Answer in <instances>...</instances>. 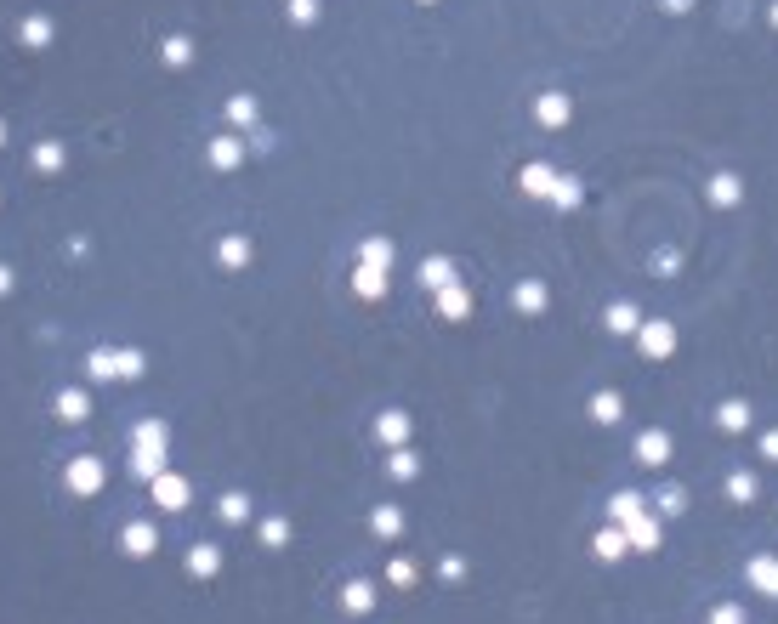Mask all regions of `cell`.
<instances>
[{"label": "cell", "instance_id": "6da1fadb", "mask_svg": "<svg viewBox=\"0 0 778 624\" xmlns=\"http://www.w3.org/2000/svg\"><path fill=\"white\" fill-rule=\"evenodd\" d=\"M103 483H108V460H103V454L80 449V454H69V460H63V488H69L74 500H97V494H103Z\"/></svg>", "mask_w": 778, "mask_h": 624}, {"label": "cell", "instance_id": "7a4b0ae2", "mask_svg": "<svg viewBox=\"0 0 778 624\" xmlns=\"http://www.w3.org/2000/svg\"><path fill=\"white\" fill-rule=\"evenodd\" d=\"M637 347H642V358H654V364L676 358V324H671V318H642Z\"/></svg>", "mask_w": 778, "mask_h": 624}, {"label": "cell", "instance_id": "3957f363", "mask_svg": "<svg viewBox=\"0 0 778 624\" xmlns=\"http://www.w3.org/2000/svg\"><path fill=\"white\" fill-rule=\"evenodd\" d=\"M375 449H409V437H415V420H409V409H381L370 426Z\"/></svg>", "mask_w": 778, "mask_h": 624}, {"label": "cell", "instance_id": "277c9868", "mask_svg": "<svg viewBox=\"0 0 778 624\" xmlns=\"http://www.w3.org/2000/svg\"><path fill=\"white\" fill-rule=\"evenodd\" d=\"M52 420H63V426H86L91 420V392L86 386H57L52 392Z\"/></svg>", "mask_w": 778, "mask_h": 624}, {"label": "cell", "instance_id": "5b68a950", "mask_svg": "<svg viewBox=\"0 0 778 624\" xmlns=\"http://www.w3.org/2000/svg\"><path fill=\"white\" fill-rule=\"evenodd\" d=\"M148 500L160 505V511H182V505L194 500V483H188V477H177V471H160V477L148 483Z\"/></svg>", "mask_w": 778, "mask_h": 624}, {"label": "cell", "instance_id": "8992f818", "mask_svg": "<svg viewBox=\"0 0 778 624\" xmlns=\"http://www.w3.org/2000/svg\"><path fill=\"white\" fill-rule=\"evenodd\" d=\"M120 551L131 556V562H142V556H154V551H160V528H154V522H148V517H131V522H125V528H120Z\"/></svg>", "mask_w": 778, "mask_h": 624}, {"label": "cell", "instance_id": "52a82bcc", "mask_svg": "<svg viewBox=\"0 0 778 624\" xmlns=\"http://www.w3.org/2000/svg\"><path fill=\"white\" fill-rule=\"evenodd\" d=\"M506 301H512V312H523V318H540V312L551 307V284L546 278H517Z\"/></svg>", "mask_w": 778, "mask_h": 624}, {"label": "cell", "instance_id": "ba28073f", "mask_svg": "<svg viewBox=\"0 0 778 624\" xmlns=\"http://www.w3.org/2000/svg\"><path fill=\"white\" fill-rule=\"evenodd\" d=\"M245 137L239 131H222V137H211V148H205V159H211V171H222V176H233L239 165H245Z\"/></svg>", "mask_w": 778, "mask_h": 624}, {"label": "cell", "instance_id": "9c48e42d", "mask_svg": "<svg viewBox=\"0 0 778 624\" xmlns=\"http://www.w3.org/2000/svg\"><path fill=\"white\" fill-rule=\"evenodd\" d=\"M631 454H637V466H648V471H665V466H671V432H659V426H648V432H637V443H631Z\"/></svg>", "mask_w": 778, "mask_h": 624}, {"label": "cell", "instance_id": "30bf717a", "mask_svg": "<svg viewBox=\"0 0 778 624\" xmlns=\"http://www.w3.org/2000/svg\"><path fill=\"white\" fill-rule=\"evenodd\" d=\"M182 568H188V579H216V573H222V545H216V539H194V545L182 551Z\"/></svg>", "mask_w": 778, "mask_h": 624}, {"label": "cell", "instance_id": "8fae6325", "mask_svg": "<svg viewBox=\"0 0 778 624\" xmlns=\"http://www.w3.org/2000/svg\"><path fill=\"white\" fill-rule=\"evenodd\" d=\"M534 120L546 125V131H563V125L574 120V97H568V91H540V97H534Z\"/></svg>", "mask_w": 778, "mask_h": 624}, {"label": "cell", "instance_id": "7c38bea8", "mask_svg": "<svg viewBox=\"0 0 778 624\" xmlns=\"http://www.w3.org/2000/svg\"><path fill=\"white\" fill-rule=\"evenodd\" d=\"M744 585L756 590V596H767V602H778V556H750L744 562Z\"/></svg>", "mask_w": 778, "mask_h": 624}, {"label": "cell", "instance_id": "4fadbf2b", "mask_svg": "<svg viewBox=\"0 0 778 624\" xmlns=\"http://www.w3.org/2000/svg\"><path fill=\"white\" fill-rule=\"evenodd\" d=\"M250 256H256V250H250L245 233H222V239H216V267H222V273H245Z\"/></svg>", "mask_w": 778, "mask_h": 624}, {"label": "cell", "instance_id": "5bb4252c", "mask_svg": "<svg viewBox=\"0 0 778 624\" xmlns=\"http://www.w3.org/2000/svg\"><path fill=\"white\" fill-rule=\"evenodd\" d=\"M341 613H347V619H370L375 613V579H347V585H341Z\"/></svg>", "mask_w": 778, "mask_h": 624}, {"label": "cell", "instance_id": "9a60e30c", "mask_svg": "<svg viewBox=\"0 0 778 624\" xmlns=\"http://www.w3.org/2000/svg\"><path fill=\"white\" fill-rule=\"evenodd\" d=\"M654 505H648V494H637V488H619L614 500H608V522H619V528H631L637 517H648Z\"/></svg>", "mask_w": 778, "mask_h": 624}, {"label": "cell", "instance_id": "2e32d148", "mask_svg": "<svg viewBox=\"0 0 778 624\" xmlns=\"http://www.w3.org/2000/svg\"><path fill=\"white\" fill-rule=\"evenodd\" d=\"M222 114H228V125H233V131H239V137H250V131L262 125V103H256L250 91H239V97H228V108H222Z\"/></svg>", "mask_w": 778, "mask_h": 624}, {"label": "cell", "instance_id": "e0dca14e", "mask_svg": "<svg viewBox=\"0 0 778 624\" xmlns=\"http://www.w3.org/2000/svg\"><path fill=\"white\" fill-rule=\"evenodd\" d=\"M517 188L529 193V199H551V188H557V171H551L546 159H529V165L517 171Z\"/></svg>", "mask_w": 778, "mask_h": 624}, {"label": "cell", "instance_id": "ac0fdd59", "mask_svg": "<svg viewBox=\"0 0 778 624\" xmlns=\"http://www.w3.org/2000/svg\"><path fill=\"white\" fill-rule=\"evenodd\" d=\"M415 278H421V290H449V284H460V273H455V261L449 256H426L421 267H415Z\"/></svg>", "mask_w": 778, "mask_h": 624}, {"label": "cell", "instance_id": "d6986e66", "mask_svg": "<svg viewBox=\"0 0 778 624\" xmlns=\"http://www.w3.org/2000/svg\"><path fill=\"white\" fill-rule=\"evenodd\" d=\"M18 40L29 46V52L52 46V40H57V18H52V12H29V18L18 23Z\"/></svg>", "mask_w": 778, "mask_h": 624}, {"label": "cell", "instance_id": "ffe728a7", "mask_svg": "<svg viewBox=\"0 0 778 624\" xmlns=\"http://www.w3.org/2000/svg\"><path fill=\"white\" fill-rule=\"evenodd\" d=\"M63 165H69V148H63L57 137L35 142V154H29V171L35 176H63Z\"/></svg>", "mask_w": 778, "mask_h": 624}, {"label": "cell", "instance_id": "44dd1931", "mask_svg": "<svg viewBox=\"0 0 778 624\" xmlns=\"http://www.w3.org/2000/svg\"><path fill=\"white\" fill-rule=\"evenodd\" d=\"M216 517L228 522V528H245V522L256 517V500H250L245 488H228V494L216 500Z\"/></svg>", "mask_w": 778, "mask_h": 624}, {"label": "cell", "instance_id": "7402d4cb", "mask_svg": "<svg viewBox=\"0 0 778 624\" xmlns=\"http://www.w3.org/2000/svg\"><path fill=\"white\" fill-rule=\"evenodd\" d=\"M591 551H597V562H619V556L631 551V534H625L619 522H602L597 539H591Z\"/></svg>", "mask_w": 778, "mask_h": 624}, {"label": "cell", "instance_id": "603a6c76", "mask_svg": "<svg viewBox=\"0 0 778 624\" xmlns=\"http://www.w3.org/2000/svg\"><path fill=\"white\" fill-rule=\"evenodd\" d=\"M86 381H97V386L120 381V347H91L86 352Z\"/></svg>", "mask_w": 778, "mask_h": 624}, {"label": "cell", "instance_id": "cb8c5ba5", "mask_svg": "<svg viewBox=\"0 0 778 624\" xmlns=\"http://www.w3.org/2000/svg\"><path fill=\"white\" fill-rule=\"evenodd\" d=\"M438 318H449V324H460V318H472V290L466 284H449V290H438Z\"/></svg>", "mask_w": 778, "mask_h": 624}, {"label": "cell", "instance_id": "d4e9b609", "mask_svg": "<svg viewBox=\"0 0 778 624\" xmlns=\"http://www.w3.org/2000/svg\"><path fill=\"white\" fill-rule=\"evenodd\" d=\"M131 449L165 454V449H171V426H165V420H137V426H131Z\"/></svg>", "mask_w": 778, "mask_h": 624}, {"label": "cell", "instance_id": "484cf974", "mask_svg": "<svg viewBox=\"0 0 778 624\" xmlns=\"http://www.w3.org/2000/svg\"><path fill=\"white\" fill-rule=\"evenodd\" d=\"M353 290H358V301H387V267H364V261H358Z\"/></svg>", "mask_w": 778, "mask_h": 624}, {"label": "cell", "instance_id": "4316f807", "mask_svg": "<svg viewBox=\"0 0 778 624\" xmlns=\"http://www.w3.org/2000/svg\"><path fill=\"white\" fill-rule=\"evenodd\" d=\"M625 534H631V551H648V556H654L659 545H665V528H659L654 511H648V517H637L631 528H625Z\"/></svg>", "mask_w": 778, "mask_h": 624}, {"label": "cell", "instance_id": "83f0119b", "mask_svg": "<svg viewBox=\"0 0 778 624\" xmlns=\"http://www.w3.org/2000/svg\"><path fill=\"white\" fill-rule=\"evenodd\" d=\"M392 256H398V244H392L387 233H370V239H358V261H364V267H387V273H392Z\"/></svg>", "mask_w": 778, "mask_h": 624}, {"label": "cell", "instance_id": "f1b7e54d", "mask_svg": "<svg viewBox=\"0 0 778 624\" xmlns=\"http://www.w3.org/2000/svg\"><path fill=\"white\" fill-rule=\"evenodd\" d=\"M602 330H608V335H637L642 330V312L631 307V301H614V307L602 312Z\"/></svg>", "mask_w": 778, "mask_h": 624}, {"label": "cell", "instance_id": "f546056e", "mask_svg": "<svg viewBox=\"0 0 778 624\" xmlns=\"http://www.w3.org/2000/svg\"><path fill=\"white\" fill-rule=\"evenodd\" d=\"M739 199H744V182L733 171H716V176H710V205H716V210H733Z\"/></svg>", "mask_w": 778, "mask_h": 624}, {"label": "cell", "instance_id": "4dcf8cb0", "mask_svg": "<svg viewBox=\"0 0 778 624\" xmlns=\"http://www.w3.org/2000/svg\"><path fill=\"white\" fill-rule=\"evenodd\" d=\"M750 420H756V409H750L744 398H727L722 409H716V426H722V432H733V437L750 432Z\"/></svg>", "mask_w": 778, "mask_h": 624}, {"label": "cell", "instance_id": "1f68e13d", "mask_svg": "<svg viewBox=\"0 0 778 624\" xmlns=\"http://www.w3.org/2000/svg\"><path fill=\"white\" fill-rule=\"evenodd\" d=\"M370 534L375 539H404V511H398V505H370Z\"/></svg>", "mask_w": 778, "mask_h": 624}, {"label": "cell", "instance_id": "d6a6232c", "mask_svg": "<svg viewBox=\"0 0 778 624\" xmlns=\"http://www.w3.org/2000/svg\"><path fill=\"white\" fill-rule=\"evenodd\" d=\"M546 205L551 210H580L585 205V182H580V176H563V171H557V188H551Z\"/></svg>", "mask_w": 778, "mask_h": 624}, {"label": "cell", "instance_id": "836d02e7", "mask_svg": "<svg viewBox=\"0 0 778 624\" xmlns=\"http://www.w3.org/2000/svg\"><path fill=\"white\" fill-rule=\"evenodd\" d=\"M387 477L392 483H415V477H421V454L415 449H387Z\"/></svg>", "mask_w": 778, "mask_h": 624}, {"label": "cell", "instance_id": "e575fe53", "mask_svg": "<svg viewBox=\"0 0 778 624\" xmlns=\"http://www.w3.org/2000/svg\"><path fill=\"white\" fill-rule=\"evenodd\" d=\"M591 420L597 426H619L625 420V398L619 392H591Z\"/></svg>", "mask_w": 778, "mask_h": 624}, {"label": "cell", "instance_id": "d590c367", "mask_svg": "<svg viewBox=\"0 0 778 624\" xmlns=\"http://www.w3.org/2000/svg\"><path fill=\"white\" fill-rule=\"evenodd\" d=\"M160 57H165V69H194V40H188V35H165Z\"/></svg>", "mask_w": 778, "mask_h": 624}, {"label": "cell", "instance_id": "8d00e7d4", "mask_svg": "<svg viewBox=\"0 0 778 624\" xmlns=\"http://www.w3.org/2000/svg\"><path fill=\"white\" fill-rule=\"evenodd\" d=\"M727 500H733V505H756L761 500L756 471H727Z\"/></svg>", "mask_w": 778, "mask_h": 624}, {"label": "cell", "instance_id": "74e56055", "mask_svg": "<svg viewBox=\"0 0 778 624\" xmlns=\"http://www.w3.org/2000/svg\"><path fill=\"white\" fill-rule=\"evenodd\" d=\"M648 505H654V517H682V511H688V494H682L676 483H665V488L648 494Z\"/></svg>", "mask_w": 778, "mask_h": 624}, {"label": "cell", "instance_id": "f35d334b", "mask_svg": "<svg viewBox=\"0 0 778 624\" xmlns=\"http://www.w3.org/2000/svg\"><path fill=\"white\" fill-rule=\"evenodd\" d=\"M256 539H262V551H284L290 545V517H262L256 522Z\"/></svg>", "mask_w": 778, "mask_h": 624}, {"label": "cell", "instance_id": "ab89813d", "mask_svg": "<svg viewBox=\"0 0 778 624\" xmlns=\"http://www.w3.org/2000/svg\"><path fill=\"white\" fill-rule=\"evenodd\" d=\"M142 375H148V352L120 347V381H142Z\"/></svg>", "mask_w": 778, "mask_h": 624}, {"label": "cell", "instance_id": "60d3db41", "mask_svg": "<svg viewBox=\"0 0 778 624\" xmlns=\"http://www.w3.org/2000/svg\"><path fill=\"white\" fill-rule=\"evenodd\" d=\"M415 579H421V568H415L409 556H392V562H387V585L404 590V585H415Z\"/></svg>", "mask_w": 778, "mask_h": 624}, {"label": "cell", "instance_id": "b9f144b4", "mask_svg": "<svg viewBox=\"0 0 778 624\" xmlns=\"http://www.w3.org/2000/svg\"><path fill=\"white\" fill-rule=\"evenodd\" d=\"M284 12H290L296 29H313V23H319V0H284Z\"/></svg>", "mask_w": 778, "mask_h": 624}, {"label": "cell", "instance_id": "7bdbcfd3", "mask_svg": "<svg viewBox=\"0 0 778 624\" xmlns=\"http://www.w3.org/2000/svg\"><path fill=\"white\" fill-rule=\"evenodd\" d=\"M705 624H750V613H744L739 602H716V607L705 613Z\"/></svg>", "mask_w": 778, "mask_h": 624}, {"label": "cell", "instance_id": "ee69618b", "mask_svg": "<svg viewBox=\"0 0 778 624\" xmlns=\"http://www.w3.org/2000/svg\"><path fill=\"white\" fill-rule=\"evenodd\" d=\"M438 579H443V585H460V579H466V556H443Z\"/></svg>", "mask_w": 778, "mask_h": 624}, {"label": "cell", "instance_id": "f6af8a7d", "mask_svg": "<svg viewBox=\"0 0 778 624\" xmlns=\"http://www.w3.org/2000/svg\"><path fill=\"white\" fill-rule=\"evenodd\" d=\"M756 454H761V460H767V466H778V426H773V432H761Z\"/></svg>", "mask_w": 778, "mask_h": 624}, {"label": "cell", "instance_id": "bcb514c9", "mask_svg": "<svg viewBox=\"0 0 778 624\" xmlns=\"http://www.w3.org/2000/svg\"><path fill=\"white\" fill-rule=\"evenodd\" d=\"M18 290V273H12V267H6V261H0V301H6V295Z\"/></svg>", "mask_w": 778, "mask_h": 624}, {"label": "cell", "instance_id": "7dc6e473", "mask_svg": "<svg viewBox=\"0 0 778 624\" xmlns=\"http://www.w3.org/2000/svg\"><path fill=\"white\" fill-rule=\"evenodd\" d=\"M654 273H676V250H659V256H654Z\"/></svg>", "mask_w": 778, "mask_h": 624}, {"label": "cell", "instance_id": "c3c4849f", "mask_svg": "<svg viewBox=\"0 0 778 624\" xmlns=\"http://www.w3.org/2000/svg\"><path fill=\"white\" fill-rule=\"evenodd\" d=\"M659 6H665L671 18H682V12H693V0H659Z\"/></svg>", "mask_w": 778, "mask_h": 624}, {"label": "cell", "instance_id": "681fc988", "mask_svg": "<svg viewBox=\"0 0 778 624\" xmlns=\"http://www.w3.org/2000/svg\"><path fill=\"white\" fill-rule=\"evenodd\" d=\"M767 23H773V29H778V0H773V6H767Z\"/></svg>", "mask_w": 778, "mask_h": 624}, {"label": "cell", "instance_id": "f907efd6", "mask_svg": "<svg viewBox=\"0 0 778 624\" xmlns=\"http://www.w3.org/2000/svg\"><path fill=\"white\" fill-rule=\"evenodd\" d=\"M0 148H6V120H0Z\"/></svg>", "mask_w": 778, "mask_h": 624}, {"label": "cell", "instance_id": "816d5d0a", "mask_svg": "<svg viewBox=\"0 0 778 624\" xmlns=\"http://www.w3.org/2000/svg\"><path fill=\"white\" fill-rule=\"evenodd\" d=\"M421 6H438V0H421Z\"/></svg>", "mask_w": 778, "mask_h": 624}]
</instances>
